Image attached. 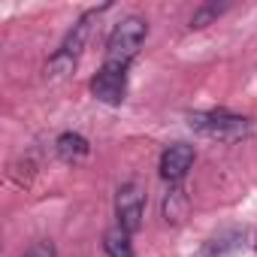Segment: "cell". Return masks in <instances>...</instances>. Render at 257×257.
Segmentation results:
<instances>
[{"mask_svg":"<svg viewBox=\"0 0 257 257\" xmlns=\"http://www.w3.org/2000/svg\"><path fill=\"white\" fill-rule=\"evenodd\" d=\"M55 149H58V158L67 161V164H79V161L88 158V152H91L88 140L79 137V134H61L58 143H55Z\"/></svg>","mask_w":257,"mask_h":257,"instance_id":"cell-7","label":"cell"},{"mask_svg":"<svg viewBox=\"0 0 257 257\" xmlns=\"http://www.w3.org/2000/svg\"><path fill=\"white\" fill-rule=\"evenodd\" d=\"M146 37H149V22L140 19V16H127L124 22L115 25V31L106 40V61L127 67L137 58V52L143 49Z\"/></svg>","mask_w":257,"mask_h":257,"instance_id":"cell-2","label":"cell"},{"mask_svg":"<svg viewBox=\"0 0 257 257\" xmlns=\"http://www.w3.org/2000/svg\"><path fill=\"white\" fill-rule=\"evenodd\" d=\"M143 206H146V194L137 182H127L118 188L115 194V218L118 227H124L127 233H137L143 227Z\"/></svg>","mask_w":257,"mask_h":257,"instance_id":"cell-5","label":"cell"},{"mask_svg":"<svg viewBox=\"0 0 257 257\" xmlns=\"http://www.w3.org/2000/svg\"><path fill=\"white\" fill-rule=\"evenodd\" d=\"M185 212H188V197H185L182 191H173V194L167 197V203H164V215H167V221L179 224V221L185 218Z\"/></svg>","mask_w":257,"mask_h":257,"instance_id":"cell-9","label":"cell"},{"mask_svg":"<svg viewBox=\"0 0 257 257\" xmlns=\"http://www.w3.org/2000/svg\"><path fill=\"white\" fill-rule=\"evenodd\" d=\"M131 236L134 233H127L124 227H112V230H106L103 233V248H106V254L109 257H134V242H131Z\"/></svg>","mask_w":257,"mask_h":257,"instance_id":"cell-8","label":"cell"},{"mask_svg":"<svg viewBox=\"0 0 257 257\" xmlns=\"http://www.w3.org/2000/svg\"><path fill=\"white\" fill-rule=\"evenodd\" d=\"M25 257H58V251H55V245H52L49 239H40V242H34V245L25 251Z\"/></svg>","mask_w":257,"mask_h":257,"instance_id":"cell-11","label":"cell"},{"mask_svg":"<svg viewBox=\"0 0 257 257\" xmlns=\"http://www.w3.org/2000/svg\"><path fill=\"white\" fill-rule=\"evenodd\" d=\"M194 146H188V143H173L164 155H161V176L170 182V185H179L185 176H188V170L194 167Z\"/></svg>","mask_w":257,"mask_h":257,"instance_id":"cell-6","label":"cell"},{"mask_svg":"<svg viewBox=\"0 0 257 257\" xmlns=\"http://www.w3.org/2000/svg\"><path fill=\"white\" fill-rule=\"evenodd\" d=\"M91 94L100 100V103H109V106H118L127 94V67L124 64H103L100 73L91 79Z\"/></svg>","mask_w":257,"mask_h":257,"instance_id":"cell-4","label":"cell"},{"mask_svg":"<svg viewBox=\"0 0 257 257\" xmlns=\"http://www.w3.org/2000/svg\"><path fill=\"white\" fill-rule=\"evenodd\" d=\"M191 127L197 134L218 140V143H239L251 134V121L242 115H233L227 109H212V112H194Z\"/></svg>","mask_w":257,"mask_h":257,"instance_id":"cell-1","label":"cell"},{"mask_svg":"<svg viewBox=\"0 0 257 257\" xmlns=\"http://www.w3.org/2000/svg\"><path fill=\"white\" fill-rule=\"evenodd\" d=\"M224 10H227V7H218V4H206V7H200V10H197V13L191 16V28H194V31L206 28V25H209L212 19H218V16H221Z\"/></svg>","mask_w":257,"mask_h":257,"instance_id":"cell-10","label":"cell"},{"mask_svg":"<svg viewBox=\"0 0 257 257\" xmlns=\"http://www.w3.org/2000/svg\"><path fill=\"white\" fill-rule=\"evenodd\" d=\"M103 10H106V7L88 10V13L73 25V31L67 34V40L61 43V49L52 55V61H49V67H46V76L58 79V76H67V73L76 67V61H79V55H82V49H85V43H88V37H91V22H94Z\"/></svg>","mask_w":257,"mask_h":257,"instance_id":"cell-3","label":"cell"}]
</instances>
